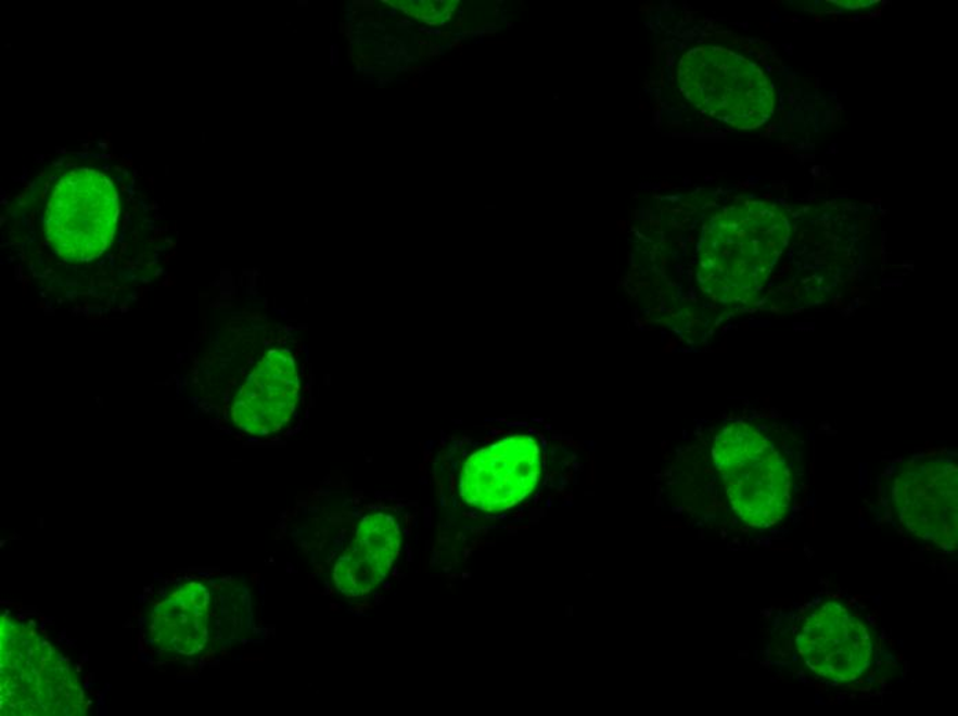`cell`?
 <instances>
[{"mask_svg": "<svg viewBox=\"0 0 958 716\" xmlns=\"http://www.w3.org/2000/svg\"><path fill=\"white\" fill-rule=\"evenodd\" d=\"M220 411L239 436H291L315 401V373L294 327L244 316L228 324L214 353Z\"/></svg>", "mask_w": 958, "mask_h": 716, "instance_id": "1", "label": "cell"}, {"mask_svg": "<svg viewBox=\"0 0 958 716\" xmlns=\"http://www.w3.org/2000/svg\"><path fill=\"white\" fill-rule=\"evenodd\" d=\"M319 523L328 547L331 590L347 601L370 600L391 580L409 525V501L360 489H328Z\"/></svg>", "mask_w": 958, "mask_h": 716, "instance_id": "2", "label": "cell"}, {"mask_svg": "<svg viewBox=\"0 0 958 716\" xmlns=\"http://www.w3.org/2000/svg\"><path fill=\"white\" fill-rule=\"evenodd\" d=\"M791 223L776 204L742 201L706 225L699 283L720 304H750L762 294L788 247Z\"/></svg>", "mask_w": 958, "mask_h": 716, "instance_id": "3", "label": "cell"}, {"mask_svg": "<svg viewBox=\"0 0 958 716\" xmlns=\"http://www.w3.org/2000/svg\"><path fill=\"white\" fill-rule=\"evenodd\" d=\"M712 455L731 508L746 525L767 529L785 519L792 503L791 468L761 430L742 421L727 423Z\"/></svg>", "mask_w": 958, "mask_h": 716, "instance_id": "4", "label": "cell"}, {"mask_svg": "<svg viewBox=\"0 0 958 716\" xmlns=\"http://www.w3.org/2000/svg\"><path fill=\"white\" fill-rule=\"evenodd\" d=\"M78 675L34 627L2 622V709L9 715H81Z\"/></svg>", "mask_w": 958, "mask_h": 716, "instance_id": "5", "label": "cell"}, {"mask_svg": "<svg viewBox=\"0 0 958 716\" xmlns=\"http://www.w3.org/2000/svg\"><path fill=\"white\" fill-rule=\"evenodd\" d=\"M678 75L691 104L735 129H759L774 114L771 80L736 51L693 49L681 59Z\"/></svg>", "mask_w": 958, "mask_h": 716, "instance_id": "6", "label": "cell"}, {"mask_svg": "<svg viewBox=\"0 0 958 716\" xmlns=\"http://www.w3.org/2000/svg\"><path fill=\"white\" fill-rule=\"evenodd\" d=\"M119 212L114 182L91 168H78L65 174L51 194L46 236L61 258L89 263L110 247Z\"/></svg>", "mask_w": 958, "mask_h": 716, "instance_id": "7", "label": "cell"}, {"mask_svg": "<svg viewBox=\"0 0 958 716\" xmlns=\"http://www.w3.org/2000/svg\"><path fill=\"white\" fill-rule=\"evenodd\" d=\"M541 452L529 434H510L475 449L458 475L459 499L484 513H503L539 484Z\"/></svg>", "mask_w": 958, "mask_h": 716, "instance_id": "8", "label": "cell"}, {"mask_svg": "<svg viewBox=\"0 0 958 716\" xmlns=\"http://www.w3.org/2000/svg\"><path fill=\"white\" fill-rule=\"evenodd\" d=\"M900 524L911 535L945 551L958 540V469L951 459L910 460L894 481Z\"/></svg>", "mask_w": 958, "mask_h": 716, "instance_id": "9", "label": "cell"}, {"mask_svg": "<svg viewBox=\"0 0 958 716\" xmlns=\"http://www.w3.org/2000/svg\"><path fill=\"white\" fill-rule=\"evenodd\" d=\"M796 649L818 678L850 683L872 663L873 638L863 618L838 602H825L803 618Z\"/></svg>", "mask_w": 958, "mask_h": 716, "instance_id": "10", "label": "cell"}, {"mask_svg": "<svg viewBox=\"0 0 958 716\" xmlns=\"http://www.w3.org/2000/svg\"><path fill=\"white\" fill-rule=\"evenodd\" d=\"M213 596L199 580L173 586L153 603L148 634L164 656L192 659L202 653L212 636Z\"/></svg>", "mask_w": 958, "mask_h": 716, "instance_id": "11", "label": "cell"}, {"mask_svg": "<svg viewBox=\"0 0 958 716\" xmlns=\"http://www.w3.org/2000/svg\"><path fill=\"white\" fill-rule=\"evenodd\" d=\"M331 65L332 66L340 65V46H337V44L331 46Z\"/></svg>", "mask_w": 958, "mask_h": 716, "instance_id": "12", "label": "cell"}, {"mask_svg": "<svg viewBox=\"0 0 958 716\" xmlns=\"http://www.w3.org/2000/svg\"><path fill=\"white\" fill-rule=\"evenodd\" d=\"M396 27H397V29H407L409 27H412V23L409 22V20L407 17L399 18L396 24Z\"/></svg>", "mask_w": 958, "mask_h": 716, "instance_id": "13", "label": "cell"}, {"mask_svg": "<svg viewBox=\"0 0 958 716\" xmlns=\"http://www.w3.org/2000/svg\"><path fill=\"white\" fill-rule=\"evenodd\" d=\"M393 80H394L393 78H387V76H384V75H383V76H379V78H378V86H379V87L387 86L388 84H392Z\"/></svg>", "mask_w": 958, "mask_h": 716, "instance_id": "14", "label": "cell"}, {"mask_svg": "<svg viewBox=\"0 0 958 716\" xmlns=\"http://www.w3.org/2000/svg\"><path fill=\"white\" fill-rule=\"evenodd\" d=\"M382 40L384 44H391L396 42L397 38L394 35H384Z\"/></svg>", "mask_w": 958, "mask_h": 716, "instance_id": "15", "label": "cell"}, {"mask_svg": "<svg viewBox=\"0 0 958 716\" xmlns=\"http://www.w3.org/2000/svg\"><path fill=\"white\" fill-rule=\"evenodd\" d=\"M370 27L375 28L378 30H382V33H384V30H386V25H384L383 23H379V22L372 23L370 25Z\"/></svg>", "mask_w": 958, "mask_h": 716, "instance_id": "16", "label": "cell"}, {"mask_svg": "<svg viewBox=\"0 0 958 716\" xmlns=\"http://www.w3.org/2000/svg\"><path fill=\"white\" fill-rule=\"evenodd\" d=\"M376 12H378V14H376V22L381 23V22H382V18H383V15H384L383 9H382V8H376Z\"/></svg>", "mask_w": 958, "mask_h": 716, "instance_id": "17", "label": "cell"}, {"mask_svg": "<svg viewBox=\"0 0 958 716\" xmlns=\"http://www.w3.org/2000/svg\"><path fill=\"white\" fill-rule=\"evenodd\" d=\"M414 61H418V59L413 57V55H407V57L404 59L405 64H412Z\"/></svg>", "mask_w": 958, "mask_h": 716, "instance_id": "18", "label": "cell"}, {"mask_svg": "<svg viewBox=\"0 0 958 716\" xmlns=\"http://www.w3.org/2000/svg\"><path fill=\"white\" fill-rule=\"evenodd\" d=\"M337 33L346 35V24L345 23L337 24Z\"/></svg>", "mask_w": 958, "mask_h": 716, "instance_id": "19", "label": "cell"}, {"mask_svg": "<svg viewBox=\"0 0 958 716\" xmlns=\"http://www.w3.org/2000/svg\"><path fill=\"white\" fill-rule=\"evenodd\" d=\"M387 14L391 15L392 18H396V17H397V12H396V10H392V12H388Z\"/></svg>", "mask_w": 958, "mask_h": 716, "instance_id": "20", "label": "cell"}, {"mask_svg": "<svg viewBox=\"0 0 958 716\" xmlns=\"http://www.w3.org/2000/svg\"><path fill=\"white\" fill-rule=\"evenodd\" d=\"M411 87H417V89H418V87H419V79H413V80H412V85H411Z\"/></svg>", "mask_w": 958, "mask_h": 716, "instance_id": "21", "label": "cell"}, {"mask_svg": "<svg viewBox=\"0 0 958 716\" xmlns=\"http://www.w3.org/2000/svg\"><path fill=\"white\" fill-rule=\"evenodd\" d=\"M382 3H383V4H388V3H391V0H382Z\"/></svg>", "mask_w": 958, "mask_h": 716, "instance_id": "22", "label": "cell"}]
</instances>
